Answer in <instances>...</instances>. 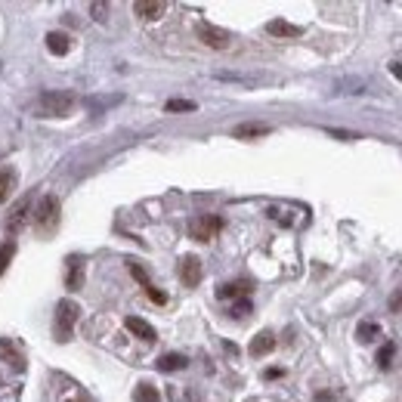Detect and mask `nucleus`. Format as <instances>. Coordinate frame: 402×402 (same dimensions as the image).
I'll use <instances>...</instances> for the list:
<instances>
[{"label":"nucleus","instance_id":"nucleus-1","mask_svg":"<svg viewBox=\"0 0 402 402\" xmlns=\"http://www.w3.org/2000/svg\"><path fill=\"white\" fill-rule=\"evenodd\" d=\"M77 96L71 90H44L37 96V115L41 118H62L75 109Z\"/></svg>","mask_w":402,"mask_h":402},{"label":"nucleus","instance_id":"nucleus-16","mask_svg":"<svg viewBox=\"0 0 402 402\" xmlns=\"http://www.w3.org/2000/svg\"><path fill=\"white\" fill-rule=\"evenodd\" d=\"M266 134H269L266 124H241V127L232 130L235 140H254V136H266Z\"/></svg>","mask_w":402,"mask_h":402},{"label":"nucleus","instance_id":"nucleus-10","mask_svg":"<svg viewBox=\"0 0 402 402\" xmlns=\"http://www.w3.org/2000/svg\"><path fill=\"white\" fill-rule=\"evenodd\" d=\"M266 31L273 37H300L303 35L300 25H291V22H285V19H273V22L266 25Z\"/></svg>","mask_w":402,"mask_h":402},{"label":"nucleus","instance_id":"nucleus-9","mask_svg":"<svg viewBox=\"0 0 402 402\" xmlns=\"http://www.w3.org/2000/svg\"><path fill=\"white\" fill-rule=\"evenodd\" d=\"M273 350H275V334L273 331H260L251 340V347H248V353L257 356V359H260V356H266V353H273Z\"/></svg>","mask_w":402,"mask_h":402},{"label":"nucleus","instance_id":"nucleus-12","mask_svg":"<svg viewBox=\"0 0 402 402\" xmlns=\"http://www.w3.org/2000/svg\"><path fill=\"white\" fill-rule=\"evenodd\" d=\"M155 365H158V372L170 374V372H183V368L189 365V359H186V356H180V353H164Z\"/></svg>","mask_w":402,"mask_h":402},{"label":"nucleus","instance_id":"nucleus-24","mask_svg":"<svg viewBox=\"0 0 402 402\" xmlns=\"http://www.w3.org/2000/svg\"><path fill=\"white\" fill-rule=\"evenodd\" d=\"M164 109L167 111H195V102L192 100H167Z\"/></svg>","mask_w":402,"mask_h":402},{"label":"nucleus","instance_id":"nucleus-7","mask_svg":"<svg viewBox=\"0 0 402 402\" xmlns=\"http://www.w3.org/2000/svg\"><path fill=\"white\" fill-rule=\"evenodd\" d=\"M134 12L140 19H149V22H155V19H161L164 12H167V3H164V0H136Z\"/></svg>","mask_w":402,"mask_h":402},{"label":"nucleus","instance_id":"nucleus-5","mask_svg":"<svg viewBox=\"0 0 402 402\" xmlns=\"http://www.w3.org/2000/svg\"><path fill=\"white\" fill-rule=\"evenodd\" d=\"M199 37L210 50H226L229 44H232V35H229L226 28H217V25H208V22L199 25Z\"/></svg>","mask_w":402,"mask_h":402},{"label":"nucleus","instance_id":"nucleus-6","mask_svg":"<svg viewBox=\"0 0 402 402\" xmlns=\"http://www.w3.org/2000/svg\"><path fill=\"white\" fill-rule=\"evenodd\" d=\"M180 282L186 288H195L201 282V260L199 257H192V254H186L180 260Z\"/></svg>","mask_w":402,"mask_h":402},{"label":"nucleus","instance_id":"nucleus-22","mask_svg":"<svg viewBox=\"0 0 402 402\" xmlns=\"http://www.w3.org/2000/svg\"><path fill=\"white\" fill-rule=\"evenodd\" d=\"M393 356H396V347H393V344H384V347H381V350H378V359H374V362H378V368H381V372H387V368H390Z\"/></svg>","mask_w":402,"mask_h":402},{"label":"nucleus","instance_id":"nucleus-19","mask_svg":"<svg viewBox=\"0 0 402 402\" xmlns=\"http://www.w3.org/2000/svg\"><path fill=\"white\" fill-rule=\"evenodd\" d=\"M134 399L136 402H161V396H158V390L149 384V381H143V384H136L134 390Z\"/></svg>","mask_w":402,"mask_h":402},{"label":"nucleus","instance_id":"nucleus-4","mask_svg":"<svg viewBox=\"0 0 402 402\" xmlns=\"http://www.w3.org/2000/svg\"><path fill=\"white\" fill-rule=\"evenodd\" d=\"M220 229H223V217H217V214H201V217H195V220L189 223V235H192L195 241L217 239Z\"/></svg>","mask_w":402,"mask_h":402},{"label":"nucleus","instance_id":"nucleus-30","mask_svg":"<svg viewBox=\"0 0 402 402\" xmlns=\"http://www.w3.org/2000/svg\"><path fill=\"white\" fill-rule=\"evenodd\" d=\"M390 71L396 75V81H402V65H399V62H393V65H390Z\"/></svg>","mask_w":402,"mask_h":402},{"label":"nucleus","instance_id":"nucleus-2","mask_svg":"<svg viewBox=\"0 0 402 402\" xmlns=\"http://www.w3.org/2000/svg\"><path fill=\"white\" fill-rule=\"evenodd\" d=\"M59 217H62V208H59V199L56 195H44V201L37 204L35 210V226L41 235H53L59 226Z\"/></svg>","mask_w":402,"mask_h":402},{"label":"nucleus","instance_id":"nucleus-25","mask_svg":"<svg viewBox=\"0 0 402 402\" xmlns=\"http://www.w3.org/2000/svg\"><path fill=\"white\" fill-rule=\"evenodd\" d=\"M143 291H146V294H149V300H152V303H158V307H164V303H167V294H164V291H158L155 285L143 288Z\"/></svg>","mask_w":402,"mask_h":402},{"label":"nucleus","instance_id":"nucleus-14","mask_svg":"<svg viewBox=\"0 0 402 402\" xmlns=\"http://www.w3.org/2000/svg\"><path fill=\"white\" fill-rule=\"evenodd\" d=\"M28 208H31V201H28V199H22V204H19V208H16V214H12L10 220H6V232H12V235H16L19 229L25 226V220H28Z\"/></svg>","mask_w":402,"mask_h":402},{"label":"nucleus","instance_id":"nucleus-31","mask_svg":"<svg viewBox=\"0 0 402 402\" xmlns=\"http://www.w3.org/2000/svg\"><path fill=\"white\" fill-rule=\"evenodd\" d=\"M334 396H331V393H316V402H331Z\"/></svg>","mask_w":402,"mask_h":402},{"label":"nucleus","instance_id":"nucleus-8","mask_svg":"<svg viewBox=\"0 0 402 402\" xmlns=\"http://www.w3.org/2000/svg\"><path fill=\"white\" fill-rule=\"evenodd\" d=\"M124 325H127L130 334H136V338L146 340V344H155V340H158V331L149 325L146 319H140V316H127V322H124Z\"/></svg>","mask_w":402,"mask_h":402},{"label":"nucleus","instance_id":"nucleus-26","mask_svg":"<svg viewBox=\"0 0 402 402\" xmlns=\"http://www.w3.org/2000/svg\"><path fill=\"white\" fill-rule=\"evenodd\" d=\"M232 316H235V319H245V316H251V300L232 303Z\"/></svg>","mask_w":402,"mask_h":402},{"label":"nucleus","instance_id":"nucleus-18","mask_svg":"<svg viewBox=\"0 0 402 402\" xmlns=\"http://www.w3.org/2000/svg\"><path fill=\"white\" fill-rule=\"evenodd\" d=\"M378 334H381L378 322H359V328H356V338H359L362 344H372V340H378Z\"/></svg>","mask_w":402,"mask_h":402},{"label":"nucleus","instance_id":"nucleus-15","mask_svg":"<svg viewBox=\"0 0 402 402\" xmlns=\"http://www.w3.org/2000/svg\"><path fill=\"white\" fill-rule=\"evenodd\" d=\"M248 291H251V285H248V282H229V285H220V288H217V298H220V300L245 298Z\"/></svg>","mask_w":402,"mask_h":402},{"label":"nucleus","instance_id":"nucleus-20","mask_svg":"<svg viewBox=\"0 0 402 402\" xmlns=\"http://www.w3.org/2000/svg\"><path fill=\"white\" fill-rule=\"evenodd\" d=\"M0 359L10 362V365H16V368H22V356H19V350L10 344V340H0Z\"/></svg>","mask_w":402,"mask_h":402},{"label":"nucleus","instance_id":"nucleus-17","mask_svg":"<svg viewBox=\"0 0 402 402\" xmlns=\"http://www.w3.org/2000/svg\"><path fill=\"white\" fill-rule=\"evenodd\" d=\"M16 180H19L16 170H10V167L0 170V204H3L12 195V189H16Z\"/></svg>","mask_w":402,"mask_h":402},{"label":"nucleus","instance_id":"nucleus-28","mask_svg":"<svg viewBox=\"0 0 402 402\" xmlns=\"http://www.w3.org/2000/svg\"><path fill=\"white\" fill-rule=\"evenodd\" d=\"M90 12H93L96 22H105V19H109V16H105V12H109V3H93V6H90Z\"/></svg>","mask_w":402,"mask_h":402},{"label":"nucleus","instance_id":"nucleus-11","mask_svg":"<svg viewBox=\"0 0 402 402\" xmlns=\"http://www.w3.org/2000/svg\"><path fill=\"white\" fill-rule=\"evenodd\" d=\"M65 285H68V291H77L84 285V260L77 254L68 257V279H65Z\"/></svg>","mask_w":402,"mask_h":402},{"label":"nucleus","instance_id":"nucleus-3","mask_svg":"<svg viewBox=\"0 0 402 402\" xmlns=\"http://www.w3.org/2000/svg\"><path fill=\"white\" fill-rule=\"evenodd\" d=\"M77 313H81V307H77L75 300H59L56 303V340H71Z\"/></svg>","mask_w":402,"mask_h":402},{"label":"nucleus","instance_id":"nucleus-29","mask_svg":"<svg viewBox=\"0 0 402 402\" xmlns=\"http://www.w3.org/2000/svg\"><path fill=\"white\" fill-rule=\"evenodd\" d=\"M282 374H285L282 368H266V374H263V378H266V381H275V378H282Z\"/></svg>","mask_w":402,"mask_h":402},{"label":"nucleus","instance_id":"nucleus-23","mask_svg":"<svg viewBox=\"0 0 402 402\" xmlns=\"http://www.w3.org/2000/svg\"><path fill=\"white\" fill-rule=\"evenodd\" d=\"M127 266H130V273H134V279L140 282L143 288H149V285H152V282H149V273H146V269H143V266H140V263H136V260H127Z\"/></svg>","mask_w":402,"mask_h":402},{"label":"nucleus","instance_id":"nucleus-27","mask_svg":"<svg viewBox=\"0 0 402 402\" xmlns=\"http://www.w3.org/2000/svg\"><path fill=\"white\" fill-rule=\"evenodd\" d=\"M390 313L402 316V288H396V291L390 294Z\"/></svg>","mask_w":402,"mask_h":402},{"label":"nucleus","instance_id":"nucleus-13","mask_svg":"<svg viewBox=\"0 0 402 402\" xmlns=\"http://www.w3.org/2000/svg\"><path fill=\"white\" fill-rule=\"evenodd\" d=\"M47 50L53 53V56H65V53L71 50V37L62 35V31H50V35H47Z\"/></svg>","mask_w":402,"mask_h":402},{"label":"nucleus","instance_id":"nucleus-21","mask_svg":"<svg viewBox=\"0 0 402 402\" xmlns=\"http://www.w3.org/2000/svg\"><path fill=\"white\" fill-rule=\"evenodd\" d=\"M12 257H16V241H3V245H0V275L6 273V266L12 263Z\"/></svg>","mask_w":402,"mask_h":402}]
</instances>
